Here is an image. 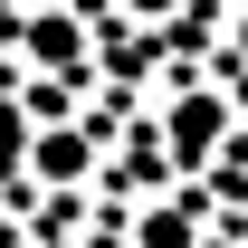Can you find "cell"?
Returning <instances> with one entry per match:
<instances>
[{"mask_svg":"<svg viewBox=\"0 0 248 248\" xmlns=\"http://www.w3.org/2000/svg\"><path fill=\"white\" fill-rule=\"evenodd\" d=\"M219 134H229V105H219V95H182V115H172V153H210Z\"/></svg>","mask_w":248,"mask_h":248,"instance_id":"obj_1","label":"cell"},{"mask_svg":"<svg viewBox=\"0 0 248 248\" xmlns=\"http://www.w3.org/2000/svg\"><path fill=\"white\" fill-rule=\"evenodd\" d=\"M38 172H95V143H86V134H48V124H38Z\"/></svg>","mask_w":248,"mask_h":248,"instance_id":"obj_2","label":"cell"},{"mask_svg":"<svg viewBox=\"0 0 248 248\" xmlns=\"http://www.w3.org/2000/svg\"><path fill=\"white\" fill-rule=\"evenodd\" d=\"M19 48H29L38 67H48V58L67 67V58H77V19H29V38H19Z\"/></svg>","mask_w":248,"mask_h":248,"instance_id":"obj_3","label":"cell"},{"mask_svg":"<svg viewBox=\"0 0 248 248\" xmlns=\"http://www.w3.org/2000/svg\"><path fill=\"white\" fill-rule=\"evenodd\" d=\"M191 219H201V201H172V210L143 219V248H191Z\"/></svg>","mask_w":248,"mask_h":248,"instance_id":"obj_4","label":"cell"},{"mask_svg":"<svg viewBox=\"0 0 248 248\" xmlns=\"http://www.w3.org/2000/svg\"><path fill=\"white\" fill-rule=\"evenodd\" d=\"M134 10H172V0H134Z\"/></svg>","mask_w":248,"mask_h":248,"instance_id":"obj_5","label":"cell"}]
</instances>
